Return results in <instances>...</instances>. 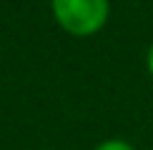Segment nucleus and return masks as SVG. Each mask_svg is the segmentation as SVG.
Here are the masks:
<instances>
[{
	"instance_id": "nucleus-1",
	"label": "nucleus",
	"mask_w": 153,
	"mask_h": 150,
	"mask_svg": "<svg viewBox=\"0 0 153 150\" xmlns=\"http://www.w3.org/2000/svg\"><path fill=\"white\" fill-rule=\"evenodd\" d=\"M108 0H53L58 23L73 35H93L108 20Z\"/></svg>"
},
{
	"instance_id": "nucleus-2",
	"label": "nucleus",
	"mask_w": 153,
	"mask_h": 150,
	"mask_svg": "<svg viewBox=\"0 0 153 150\" xmlns=\"http://www.w3.org/2000/svg\"><path fill=\"white\" fill-rule=\"evenodd\" d=\"M95 150H133V145H128L126 140H105V143H100Z\"/></svg>"
},
{
	"instance_id": "nucleus-3",
	"label": "nucleus",
	"mask_w": 153,
	"mask_h": 150,
	"mask_svg": "<svg viewBox=\"0 0 153 150\" xmlns=\"http://www.w3.org/2000/svg\"><path fill=\"white\" fill-rule=\"evenodd\" d=\"M146 62H148V73L153 75V45L148 48V58H146Z\"/></svg>"
}]
</instances>
